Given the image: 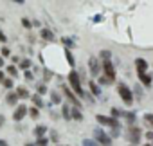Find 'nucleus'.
Listing matches in <instances>:
<instances>
[{"label": "nucleus", "mask_w": 153, "mask_h": 146, "mask_svg": "<svg viewBox=\"0 0 153 146\" xmlns=\"http://www.w3.org/2000/svg\"><path fill=\"white\" fill-rule=\"evenodd\" d=\"M101 61H103V72H105V76L110 81H114L115 80V69L112 65V54L108 51H103L101 52Z\"/></svg>", "instance_id": "1"}, {"label": "nucleus", "mask_w": 153, "mask_h": 146, "mask_svg": "<svg viewBox=\"0 0 153 146\" xmlns=\"http://www.w3.org/2000/svg\"><path fill=\"white\" fill-rule=\"evenodd\" d=\"M68 83H70L74 94L85 98V90L81 89V81H79V76H78V72H76V70H70V74H68Z\"/></svg>", "instance_id": "2"}, {"label": "nucleus", "mask_w": 153, "mask_h": 146, "mask_svg": "<svg viewBox=\"0 0 153 146\" xmlns=\"http://www.w3.org/2000/svg\"><path fill=\"white\" fill-rule=\"evenodd\" d=\"M117 92H119L121 99H123L126 105H131V103H133V94H131V90H130L124 83H119V85H117Z\"/></svg>", "instance_id": "3"}, {"label": "nucleus", "mask_w": 153, "mask_h": 146, "mask_svg": "<svg viewBox=\"0 0 153 146\" xmlns=\"http://www.w3.org/2000/svg\"><path fill=\"white\" fill-rule=\"evenodd\" d=\"M63 94L68 98V101H72V105H74V107H78V108L81 107V101H79L78 98H76V96H74V90H70L68 87H63Z\"/></svg>", "instance_id": "4"}, {"label": "nucleus", "mask_w": 153, "mask_h": 146, "mask_svg": "<svg viewBox=\"0 0 153 146\" xmlns=\"http://www.w3.org/2000/svg\"><path fill=\"white\" fill-rule=\"evenodd\" d=\"M97 121L101 123V124H105V126H117L119 123H117V119H114V115L112 117H108V115H97Z\"/></svg>", "instance_id": "5"}, {"label": "nucleus", "mask_w": 153, "mask_h": 146, "mask_svg": "<svg viewBox=\"0 0 153 146\" xmlns=\"http://www.w3.org/2000/svg\"><path fill=\"white\" fill-rule=\"evenodd\" d=\"M27 110H29V108H27L25 105H18V107H16V110H15V115H13V117H15V121H22V119L25 117Z\"/></svg>", "instance_id": "6"}, {"label": "nucleus", "mask_w": 153, "mask_h": 146, "mask_svg": "<svg viewBox=\"0 0 153 146\" xmlns=\"http://www.w3.org/2000/svg\"><path fill=\"white\" fill-rule=\"evenodd\" d=\"M130 142H133V144L140 142V130L137 126H131V130H130Z\"/></svg>", "instance_id": "7"}, {"label": "nucleus", "mask_w": 153, "mask_h": 146, "mask_svg": "<svg viewBox=\"0 0 153 146\" xmlns=\"http://www.w3.org/2000/svg\"><path fill=\"white\" fill-rule=\"evenodd\" d=\"M96 139H97V142H103V144H112V139H110L106 133H103L101 130H96Z\"/></svg>", "instance_id": "8"}, {"label": "nucleus", "mask_w": 153, "mask_h": 146, "mask_svg": "<svg viewBox=\"0 0 153 146\" xmlns=\"http://www.w3.org/2000/svg\"><path fill=\"white\" fill-rule=\"evenodd\" d=\"M135 67H137V72H146L148 70V61L142 60V58H137L135 60Z\"/></svg>", "instance_id": "9"}, {"label": "nucleus", "mask_w": 153, "mask_h": 146, "mask_svg": "<svg viewBox=\"0 0 153 146\" xmlns=\"http://www.w3.org/2000/svg\"><path fill=\"white\" fill-rule=\"evenodd\" d=\"M139 80H140V83H142L144 87H149V85H151V78L146 74V72H139Z\"/></svg>", "instance_id": "10"}, {"label": "nucleus", "mask_w": 153, "mask_h": 146, "mask_svg": "<svg viewBox=\"0 0 153 146\" xmlns=\"http://www.w3.org/2000/svg\"><path fill=\"white\" fill-rule=\"evenodd\" d=\"M90 72H92L94 76H97V74H99V63H97V60H96V58H92V60H90Z\"/></svg>", "instance_id": "11"}, {"label": "nucleus", "mask_w": 153, "mask_h": 146, "mask_svg": "<svg viewBox=\"0 0 153 146\" xmlns=\"http://www.w3.org/2000/svg\"><path fill=\"white\" fill-rule=\"evenodd\" d=\"M88 87H90V90H92L94 96H101V89H99V85L96 81H88Z\"/></svg>", "instance_id": "12"}, {"label": "nucleus", "mask_w": 153, "mask_h": 146, "mask_svg": "<svg viewBox=\"0 0 153 146\" xmlns=\"http://www.w3.org/2000/svg\"><path fill=\"white\" fill-rule=\"evenodd\" d=\"M16 94H18V98H24V99H27V98L31 96L25 87H18V89H16Z\"/></svg>", "instance_id": "13"}, {"label": "nucleus", "mask_w": 153, "mask_h": 146, "mask_svg": "<svg viewBox=\"0 0 153 146\" xmlns=\"http://www.w3.org/2000/svg\"><path fill=\"white\" fill-rule=\"evenodd\" d=\"M70 115H72V119H76V121H81V119H83V115H81V112H79L78 107H74V110H70Z\"/></svg>", "instance_id": "14"}, {"label": "nucleus", "mask_w": 153, "mask_h": 146, "mask_svg": "<svg viewBox=\"0 0 153 146\" xmlns=\"http://www.w3.org/2000/svg\"><path fill=\"white\" fill-rule=\"evenodd\" d=\"M16 99H18V94H16V92L7 94V103H9V105H15V103H16Z\"/></svg>", "instance_id": "15"}, {"label": "nucleus", "mask_w": 153, "mask_h": 146, "mask_svg": "<svg viewBox=\"0 0 153 146\" xmlns=\"http://www.w3.org/2000/svg\"><path fill=\"white\" fill-rule=\"evenodd\" d=\"M42 38H45V40H52V33H51L49 29H42Z\"/></svg>", "instance_id": "16"}, {"label": "nucleus", "mask_w": 153, "mask_h": 146, "mask_svg": "<svg viewBox=\"0 0 153 146\" xmlns=\"http://www.w3.org/2000/svg\"><path fill=\"white\" fill-rule=\"evenodd\" d=\"M31 98H33V103H34L36 107H42V105H43V101H42V98H40L38 94H36V96H31Z\"/></svg>", "instance_id": "17"}, {"label": "nucleus", "mask_w": 153, "mask_h": 146, "mask_svg": "<svg viewBox=\"0 0 153 146\" xmlns=\"http://www.w3.org/2000/svg\"><path fill=\"white\" fill-rule=\"evenodd\" d=\"M45 126H36V130H34V133H36V137H42L43 133H45Z\"/></svg>", "instance_id": "18"}, {"label": "nucleus", "mask_w": 153, "mask_h": 146, "mask_svg": "<svg viewBox=\"0 0 153 146\" xmlns=\"http://www.w3.org/2000/svg\"><path fill=\"white\" fill-rule=\"evenodd\" d=\"M144 121L148 123V126L153 128V114H146V115H144Z\"/></svg>", "instance_id": "19"}, {"label": "nucleus", "mask_w": 153, "mask_h": 146, "mask_svg": "<svg viewBox=\"0 0 153 146\" xmlns=\"http://www.w3.org/2000/svg\"><path fill=\"white\" fill-rule=\"evenodd\" d=\"M63 115H65V119H72V115H70V108H68V107H63Z\"/></svg>", "instance_id": "20"}, {"label": "nucleus", "mask_w": 153, "mask_h": 146, "mask_svg": "<svg viewBox=\"0 0 153 146\" xmlns=\"http://www.w3.org/2000/svg\"><path fill=\"white\" fill-rule=\"evenodd\" d=\"M65 56H67V60H68V63L74 67V58H72V54H70V51H65Z\"/></svg>", "instance_id": "21"}, {"label": "nucleus", "mask_w": 153, "mask_h": 146, "mask_svg": "<svg viewBox=\"0 0 153 146\" xmlns=\"http://www.w3.org/2000/svg\"><path fill=\"white\" fill-rule=\"evenodd\" d=\"M20 67H22V69H25V70H27V69H29V67H31V61H29V60H24V61H22V63H20Z\"/></svg>", "instance_id": "22"}, {"label": "nucleus", "mask_w": 153, "mask_h": 146, "mask_svg": "<svg viewBox=\"0 0 153 146\" xmlns=\"http://www.w3.org/2000/svg\"><path fill=\"white\" fill-rule=\"evenodd\" d=\"M2 83H4L6 89H11L13 87V80H2Z\"/></svg>", "instance_id": "23"}, {"label": "nucleus", "mask_w": 153, "mask_h": 146, "mask_svg": "<svg viewBox=\"0 0 153 146\" xmlns=\"http://www.w3.org/2000/svg\"><path fill=\"white\" fill-rule=\"evenodd\" d=\"M51 96H52V101H54V103H59V101H61V98L58 96V92H52Z\"/></svg>", "instance_id": "24"}, {"label": "nucleus", "mask_w": 153, "mask_h": 146, "mask_svg": "<svg viewBox=\"0 0 153 146\" xmlns=\"http://www.w3.org/2000/svg\"><path fill=\"white\" fill-rule=\"evenodd\" d=\"M7 72H9L11 76H16V67H15V65H13V67H7Z\"/></svg>", "instance_id": "25"}, {"label": "nucleus", "mask_w": 153, "mask_h": 146, "mask_svg": "<svg viewBox=\"0 0 153 146\" xmlns=\"http://www.w3.org/2000/svg\"><path fill=\"white\" fill-rule=\"evenodd\" d=\"M22 25H24V27H27V29H29V27H31V22H29V20H27V18H22Z\"/></svg>", "instance_id": "26"}, {"label": "nucleus", "mask_w": 153, "mask_h": 146, "mask_svg": "<svg viewBox=\"0 0 153 146\" xmlns=\"http://www.w3.org/2000/svg\"><path fill=\"white\" fill-rule=\"evenodd\" d=\"M38 92H40V94H45V92H47L45 85H38Z\"/></svg>", "instance_id": "27"}, {"label": "nucleus", "mask_w": 153, "mask_h": 146, "mask_svg": "<svg viewBox=\"0 0 153 146\" xmlns=\"http://www.w3.org/2000/svg\"><path fill=\"white\" fill-rule=\"evenodd\" d=\"M112 115H114V117L121 115V110H119V108H112Z\"/></svg>", "instance_id": "28"}, {"label": "nucleus", "mask_w": 153, "mask_h": 146, "mask_svg": "<svg viewBox=\"0 0 153 146\" xmlns=\"http://www.w3.org/2000/svg\"><path fill=\"white\" fill-rule=\"evenodd\" d=\"M2 56H6V58H7V56H11L9 49H6V47H4V49H2Z\"/></svg>", "instance_id": "29"}, {"label": "nucleus", "mask_w": 153, "mask_h": 146, "mask_svg": "<svg viewBox=\"0 0 153 146\" xmlns=\"http://www.w3.org/2000/svg\"><path fill=\"white\" fill-rule=\"evenodd\" d=\"M36 144H47V139H43V137H38Z\"/></svg>", "instance_id": "30"}, {"label": "nucleus", "mask_w": 153, "mask_h": 146, "mask_svg": "<svg viewBox=\"0 0 153 146\" xmlns=\"http://www.w3.org/2000/svg\"><path fill=\"white\" fill-rule=\"evenodd\" d=\"M31 115L33 117H38V108H31Z\"/></svg>", "instance_id": "31"}, {"label": "nucleus", "mask_w": 153, "mask_h": 146, "mask_svg": "<svg viewBox=\"0 0 153 146\" xmlns=\"http://www.w3.org/2000/svg\"><path fill=\"white\" fill-rule=\"evenodd\" d=\"M146 139H149V141L153 142V132H148V133H146Z\"/></svg>", "instance_id": "32"}, {"label": "nucleus", "mask_w": 153, "mask_h": 146, "mask_svg": "<svg viewBox=\"0 0 153 146\" xmlns=\"http://www.w3.org/2000/svg\"><path fill=\"white\" fill-rule=\"evenodd\" d=\"M25 78H27V80H33V74H31V72H29V70L25 72Z\"/></svg>", "instance_id": "33"}, {"label": "nucleus", "mask_w": 153, "mask_h": 146, "mask_svg": "<svg viewBox=\"0 0 153 146\" xmlns=\"http://www.w3.org/2000/svg\"><path fill=\"white\" fill-rule=\"evenodd\" d=\"M6 40H7V38H6V36H4L2 33H0V42H6Z\"/></svg>", "instance_id": "34"}, {"label": "nucleus", "mask_w": 153, "mask_h": 146, "mask_svg": "<svg viewBox=\"0 0 153 146\" xmlns=\"http://www.w3.org/2000/svg\"><path fill=\"white\" fill-rule=\"evenodd\" d=\"M4 124V115H0V126Z\"/></svg>", "instance_id": "35"}, {"label": "nucleus", "mask_w": 153, "mask_h": 146, "mask_svg": "<svg viewBox=\"0 0 153 146\" xmlns=\"http://www.w3.org/2000/svg\"><path fill=\"white\" fill-rule=\"evenodd\" d=\"M2 80H4V72H2V70H0V81H2Z\"/></svg>", "instance_id": "36"}, {"label": "nucleus", "mask_w": 153, "mask_h": 146, "mask_svg": "<svg viewBox=\"0 0 153 146\" xmlns=\"http://www.w3.org/2000/svg\"><path fill=\"white\" fill-rule=\"evenodd\" d=\"M0 67H4V60L2 58H0Z\"/></svg>", "instance_id": "37"}, {"label": "nucleus", "mask_w": 153, "mask_h": 146, "mask_svg": "<svg viewBox=\"0 0 153 146\" xmlns=\"http://www.w3.org/2000/svg\"><path fill=\"white\" fill-rule=\"evenodd\" d=\"M15 2H16V4H22V2H24V0H15Z\"/></svg>", "instance_id": "38"}, {"label": "nucleus", "mask_w": 153, "mask_h": 146, "mask_svg": "<svg viewBox=\"0 0 153 146\" xmlns=\"http://www.w3.org/2000/svg\"><path fill=\"white\" fill-rule=\"evenodd\" d=\"M0 144H2V146H4V144H6V142H4V141H0Z\"/></svg>", "instance_id": "39"}]
</instances>
